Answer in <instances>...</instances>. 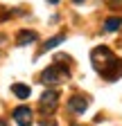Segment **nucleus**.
I'll return each mask as SVG.
<instances>
[{"label":"nucleus","instance_id":"nucleus-1","mask_svg":"<svg viewBox=\"0 0 122 126\" xmlns=\"http://www.w3.org/2000/svg\"><path fill=\"white\" fill-rule=\"evenodd\" d=\"M90 61L93 68L97 70V74H102L106 81H118L122 77V59H118L109 47H95L90 52Z\"/></svg>","mask_w":122,"mask_h":126},{"label":"nucleus","instance_id":"nucleus-2","mask_svg":"<svg viewBox=\"0 0 122 126\" xmlns=\"http://www.w3.org/2000/svg\"><path fill=\"white\" fill-rule=\"evenodd\" d=\"M68 77H70L68 68L61 65V63H54V65H50L48 70L41 74V83H45V86H57V83L68 81Z\"/></svg>","mask_w":122,"mask_h":126},{"label":"nucleus","instance_id":"nucleus-3","mask_svg":"<svg viewBox=\"0 0 122 126\" xmlns=\"http://www.w3.org/2000/svg\"><path fill=\"white\" fill-rule=\"evenodd\" d=\"M39 106H41L43 113H54V108L59 106V92H57V90H48V92H43V97H41Z\"/></svg>","mask_w":122,"mask_h":126},{"label":"nucleus","instance_id":"nucleus-4","mask_svg":"<svg viewBox=\"0 0 122 126\" xmlns=\"http://www.w3.org/2000/svg\"><path fill=\"white\" fill-rule=\"evenodd\" d=\"M11 117H14V122H16L18 126H32V122H34L32 110H29L27 106H18V108H14Z\"/></svg>","mask_w":122,"mask_h":126},{"label":"nucleus","instance_id":"nucleus-5","mask_svg":"<svg viewBox=\"0 0 122 126\" xmlns=\"http://www.w3.org/2000/svg\"><path fill=\"white\" fill-rule=\"evenodd\" d=\"M88 97H84V94H75V97L68 99V108L72 110V113H84V110L88 108Z\"/></svg>","mask_w":122,"mask_h":126},{"label":"nucleus","instance_id":"nucleus-6","mask_svg":"<svg viewBox=\"0 0 122 126\" xmlns=\"http://www.w3.org/2000/svg\"><path fill=\"white\" fill-rule=\"evenodd\" d=\"M11 92L16 94L18 99H27L32 90H29V86H23V83H14V86H11Z\"/></svg>","mask_w":122,"mask_h":126},{"label":"nucleus","instance_id":"nucleus-7","mask_svg":"<svg viewBox=\"0 0 122 126\" xmlns=\"http://www.w3.org/2000/svg\"><path fill=\"white\" fill-rule=\"evenodd\" d=\"M36 41V32H20L18 34V45H29V43H34Z\"/></svg>","mask_w":122,"mask_h":126},{"label":"nucleus","instance_id":"nucleus-8","mask_svg":"<svg viewBox=\"0 0 122 126\" xmlns=\"http://www.w3.org/2000/svg\"><path fill=\"white\" fill-rule=\"evenodd\" d=\"M120 25H122V18H115V16L104 20V29L106 32H115V29H120Z\"/></svg>","mask_w":122,"mask_h":126},{"label":"nucleus","instance_id":"nucleus-9","mask_svg":"<svg viewBox=\"0 0 122 126\" xmlns=\"http://www.w3.org/2000/svg\"><path fill=\"white\" fill-rule=\"evenodd\" d=\"M63 41H66V36H63V34H59V36H54V38H50L48 43H45L41 52H48V50H54V47H57L59 43H63Z\"/></svg>","mask_w":122,"mask_h":126},{"label":"nucleus","instance_id":"nucleus-10","mask_svg":"<svg viewBox=\"0 0 122 126\" xmlns=\"http://www.w3.org/2000/svg\"><path fill=\"white\" fill-rule=\"evenodd\" d=\"M109 7H115V9H122V0H106Z\"/></svg>","mask_w":122,"mask_h":126},{"label":"nucleus","instance_id":"nucleus-11","mask_svg":"<svg viewBox=\"0 0 122 126\" xmlns=\"http://www.w3.org/2000/svg\"><path fill=\"white\" fill-rule=\"evenodd\" d=\"M0 126H9V124H7V122H5V119H0Z\"/></svg>","mask_w":122,"mask_h":126},{"label":"nucleus","instance_id":"nucleus-12","mask_svg":"<svg viewBox=\"0 0 122 126\" xmlns=\"http://www.w3.org/2000/svg\"><path fill=\"white\" fill-rule=\"evenodd\" d=\"M48 2H52V5H57V2H59V0H48Z\"/></svg>","mask_w":122,"mask_h":126},{"label":"nucleus","instance_id":"nucleus-13","mask_svg":"<svg viewBox=\"0 0 122 126\" xmlns=\"http://www.w3.org/2000/svg\"><path fill=\"white\" fill-rule=\"evenodd\" d=\"M72 2H77V5H79V2H84V0H72Z\"/></svg>","mask_w":122,"mask_h":126}]
</instances>
